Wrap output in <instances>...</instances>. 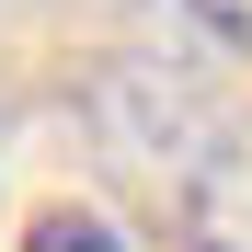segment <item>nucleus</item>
Wrapping results in <instances>:
<instances>
[{"instance_id":"obj_1","label":"nucleus","mask_w":252,"mask_h":252,"mask_svg":"<svg viewBox=\"0 0 252 252\" xmlns=\"http://www.w3.org/2000/svg\"><path fill=\"white\" fill-rule=\"evenodd\" d=\"M184 252H252V138H229L184 195Z\"/></svg>"},{"instance_id":"obj_2","label":"nucleus","mask_w":252,"mask_h":252,"mask_svg":"<svg viewBox=\"0 0 252 252\" xmlns=\"http://www.w3.org/2000/svg\"><path fill=\"white\" fill-rule=\"evenodd\" d=\"M23 252H126L115 218H92V206H46V218L23 229Z\"/></svg>"},{"instance_id":"obj_3","label":"nucleus","mask_w":252,"mask_h":252,"mask_svg":"<svg viewBox=\"0 0 252 252\" xmlns=\"http://www.w3.org/2000/svg\"><path fill=\"white\" fill-rule=\"evenodd\" d=\"M195 12L218 23V34H241V46H252V0H195Z\"/></svg>"}]
</instances>
